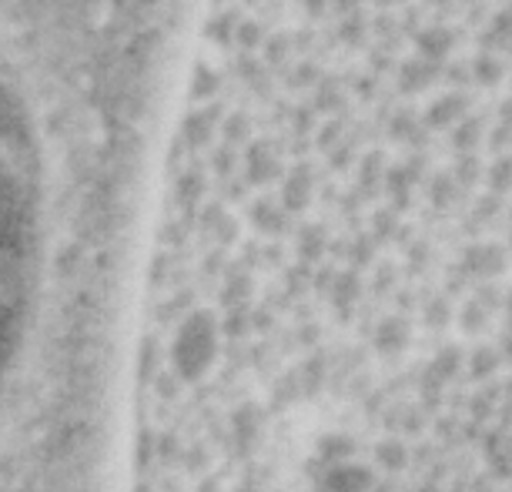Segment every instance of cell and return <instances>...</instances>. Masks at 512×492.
I'll list each match as a JSON object with an SVG mask.
<instances>
[{"mask_svg":"<svg viewBox=\"0 0 512 492\" xmlns=\"http://www.w3.org/2000/svg\"><path fill=\"white\" fill-rule=\"evenodd\" d=\"M57 221L41 98L21 37L0 7V412L44 292Z\"/></svg>","mask_w":512,"mask_h":492,"instance_id":"cell-1","label":"cell"},{"mask_svg":"<svg viewBox=\"0 0 512 492\" xmlns=\"http://www.w3.org/2000/svg\"><path fill=\"white\" fill-rule=\"evenodd\" d=\"M492 369H496V352H492V349H476L469 355V375H472V379H486Z\"/></svg>","mask_w":512,"mask_h":492,"instance_id":"cell-2","label":"cell"},{"mask_svg":"<svg viewBox=\"0 0 512 492\" xmlns=\"http://www.w3.org/2000/svg\"><path fill=\"white\" fill-rule=\"evenodd\" d=\"M509 325H512V295H509Z\"/></svg>","mask_w":512,"mask_h":492,"instance_id":"cell-3","label":"cell"}]
</instances>
